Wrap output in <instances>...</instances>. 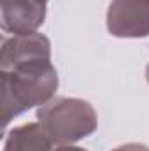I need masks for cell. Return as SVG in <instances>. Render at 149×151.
<instances>
[{
	"instance_id": "2",
	"label": "cell",
	"mask_w": 149,
	"mask_h": 151,
	"mask_svg": "<svg viewBox=\"0 0 149 151\" xmlns=\"http://www.w3.org/2000/svg\"><path fill=\"white\" fill-rule=\"evenodd\" d=\"M37 121L56 146L82 141L98 127L95 107L75 97H53L37 109Z\"/></svg>"
},
{
	"instance_id": "6",
	"label": "cell",
	"mask_w": 149,
	"mask_h": 151,
	"mask_svg": "<svg viewBox=\"0 0 149 151\" xmlns=\"http://www.w3.org/2000/svg\"><path fill=\"white\" fill-rule=\"evenodd\" d=\"M112 151H149V148L146 144H140V142H128V144H123V146H119Z\"/></svg>"
},
{
	"instance_id": "1",
	"label": "cell",
	"mask_w": 149,
	"mask_h": 151,
	"mask_svg": "<svg viewBox=\"0 0 149 151\" xmlns=\"http://www.w3.org/2000/svg\"><path fill=\"white\" fill-rule=\"evenodd\" d=\"M51 42L39 32L4 39L0 49V107L4 128L12 118L47 104L58 90Z\"/></svg>"
},
{
	"instance_id": "8",
	"label": "cell",
	"mask_w": 149,
	"mask_h": 151,
	"mask_svg": "<svg viewBox=\"0 0 149 151\" xmlns=\"http://www.w3.org/2000/svg\"><path fill=\"white\" fill-rule=\"evenodd\" d=\"M146 79H148V83H149V63H148V67H146Z\"/></svg>"
},
{
	"instance_id": "4",
	"label": "cell",
	"mask_w": 149,
	"mask_h": 151,
	"mask_svg": "<svg viewBox=\"0 0 149 151\" xmlns=\"http://www.w3.org/2000/svg\"><path fill=\"white\" fill-rule=\"evenodd\" d=\"M47 0H2V30L12 35L34 34L46 21Z\"/></svg>"
},
{
	"instance_id": "7",
	"label": "cell",
	"mask_w": 149,
	"mask_h": 151,
	"mask_svg": "<svg viewBox=\"0 0 149 151\" xmlns=\"http://www.w3.org/2000/svg\"><path fill=\"white\" fill-rule=\"evenodd\" d=\"M54 151H88L84 148H77V146H72V144H65V146H56Z\"/></svg>"
},
{
	"instance_id": "3",
	"label": "cell",
	"mask_w": 149,
	"mask_h": 151,
	"mask_svg": "<svg viewBox=\"0 0 149 151\" xmlns=\"http://www.w3.org/2000/svg\"><path fill=\"white\" fill-rule=\"evenodd\" d=\"M107 30L117 39L149 37V0H111Z\"/></svg>"
},
{
	"instance_id": "5",
	"label": "cell",
	"mask_w": 149,
	"mask_h": 151,
	"mask_svg": "<svg viewBox=\"0 0 149 151\" xmlns=\"http://www.w3.org/2000/svg\"><path fill=\"white\" fill-rule=\"evenodd\" d=\"M56 144L44 132L40 123H25L7 132L4 151H54Z\"/></svg>"
}]
</instances>
